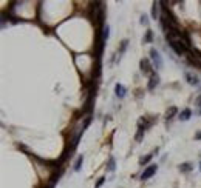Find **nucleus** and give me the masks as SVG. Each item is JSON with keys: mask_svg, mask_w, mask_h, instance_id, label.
I'll list each match as a JSON object with an SVG mask.
<instances>
[{"mask_svg": "<svg viewBox=\"0 0 201 188\" xmlns=\"http://www.w3.org/2000/svg\"><path fill=\"white\" fill-rule=\"evenodd\" d=\"M170 46H172V50L176 52L178 56H181V54H186L187 51H189V46L182 42V39L181 40H170Z\"/></svg>", "mask_w": 201, "mask_h": 188, "instance_id": "f257e3e1", "label": "nucleus"}, {"mask_svg": "<svg viewBox=\"0 0 201 188\" xmlns=\"http://www.w3.org/2000/svg\"><path fill=\"white\" fill-rule=\"evenodd\" d=\"M139 66H141L142 74H145V76H152V74H153V68H152V63H150L149 59H142L139 62Z\"/></svg>", "mask_w": 201, "mask_h": 188, "instance_id": "f03ea898", "label": "nucleus"}, {"mask_svg": "<svg viewBox=\"0 0 201 188\" xmlns=\"http://www.w3.org/2000/svg\"><path fill=\"white\" fill-rule=\"evenodd\" d=\"M150 57H152V60H153L156 69H161V68H163V59H161L159 52L156 51L155 48H152V50H150Z\"/></svg>", "mask_w": 201, "mask_h": 188, "instance_id": "7ed1b4c3", "label": "nucleus"}, {"mask_svg": "<svg viewBox=\"0 0 201 188\" xmlns=\"http://www.w3.org/2000/svg\"><path fill=\"white\" fill-rule=\"evenodd\" d=\"M156 170H158V167H156V165H149V167H147L144 171H142L141 179H142V181H147V179H150V177L156 173Z\"/></svg>", "mask_w": 201, "mask_h": 188, "instance_id": "20e7f679", "label": "nucleus"}, {"mask_svg": "<svg viewBox=\"0 0 201 188\" xmlns=\"http://www.w3.org/2000/svg\"><path fill=\"white\" fill-rule=\"evenodd\" d=\"M115 93H116V96H118L119 99H122V97L126 96V93H127V88L124 87V85H121V83H116V87H115Z\"/></svg>", "mask_w": 201, "mask_h": 188, "instance_id": "39448f33", "label": "nucleus"}, {"mask_svg": "<svg viewBox=\"0 0 201 188\" xmlns=\"http://www.w3.org/2000/svg\"><path fill=\"white\" fill-rule=\"evenodd\" d=\"M158 83H159V76L156 74V73H153V74L150 76V82H149V89H150V91H152V89H155V87H156V85H158Z\"/></svg>", "mask_w": 201, "mask_h": 188, "instance_id": "423d86ee", "label": "nucleus"}, {"mask_svg": "<svg viewBox=\"0 0 201 188\" xmlns=\"http://www.w3.org/2000/svg\"><path fill=\"white\" fill-rule=\"evenodd\" d=\"M186 80H187V82H189L190 85H195V87L200 83V79L196 77V76H193L192 73H186Z\"/></svg>", "mask_w": 201, "mask_h": 188, "instance_id": "0eeeda50", "label": "nucleus"}, {"mask_svg": "<svg viewBox=\"0 0 201 188\" xmlns=\"http://www.w3.org/2000/svg\"><path fill=\"white\" fill-rule=\"evenodd\" d=\"M190 116H192V110L190 108H186V110H182L181 113L178 114V117H180V120H189Z\"/></svg>", "mask_w": 201, "mask_h": 188, "instance_id": "6e6552de", "label": "nucleus"}, {"mask_svg": "<svg viewBox=\"0 0 201 188\" xmlns=\"http://www.w3.org/2000/svg\"><path fill=\"white\" fill-rule=\"evenodd\" d=\"M180 171L181 173H189V171H192L193 170V165H192L190 162H184V163H180Z\"/></svg>", "mask_w": 201, "mask_h": 188, "instance_id": "1a4fd4ad", "label": "nucleus"}, {"mask_svg": "<svg viewBox=\"0 0 201 188\" xmlns=\"http://www.w3.org/2000/svg\"><path fill=\"white\" fill-rule=\"evenodd\" d=\"M187 60H189V63H190V65H193V66H196V68H200V69H201V60H198L196 57H193L192 54H189Z\"/></svg>", "mask_w": 201, "mask_h": 188, "instance_id": "9d476101", "label": "nucleus"}, {"mask_svg": "<svg viewBox=\"0 0 201 188\" xmlns=\"http://www.w3.org/2000/svg\"><path fill=\"white\" fill-rule=\"evenodd\" d=\"M159 5L161 3H158V2H153V5H152V17L156 20V17H158V14H159Z\"/></svg>", "mask_w": 201, "mask_h": 188, "instance_id": "9b49d317", "label": "nucleus"}, {"mask_svg": "<svg viewBox=\"0 0 201 188\" xmlns=\"http://www.w3.org/2000/svg\"><path fill=\"white\" fill-rule=\"evenodd\" d=\"M108 35H110V28H108V25H105L104 28H102V39H101V42L105 43L107 39H108Z\"/></svg>", "mask_w": 201, "mask_h": 188, "instance_id": "f8f14e48", "label": "nucleus"}, {"mask_svg": "<svg viewBox=\"0 0 201 188\" xmlns=\"http://www.w3.org/2000/svg\"><path fill=\"white\" fill-rule=\"evenodd\" d=\"M178 113V110H176V106H170V108L167 110V113H166V119H172L173 116H175Z\"/></svg>", "mask_w": 201, "mask_h": 188, "instance_id": "ddd939ff", "label": "nucleus"}, {"mask_svg": "<svg viewBox=\"0 0 201 188\" xmlns=\"http://www.w3.org/2000/svg\"><path fill=\"white\" fill-rule=\"evenodd\" d=\"M82 162H84V156H79L78 160H76V163H74V171H79L80 167H82Z\"/></svg>", "mask_w": 201, "mask_h": 188, "instance_id": "4468645a", "label": "nucleus"}, {"mask_svg": "<svg viewBox=\"0 0 201 188\" xmlns=\"http://www.w3.org/2000/svg\"><path fill=\"white\" fill-rule=\"evenodd\" d=\"M152 157H153V154H147V156H144V157H141V159H139V165L149 163L150 160H152Z\"/></svg>", "mask_w": 201, "mask_h": 188, "instance_id": "2eb2a0df", "label": "nucleus"}, {"mask_svg": "<svg viewBox=\"0 0 201 188\" xmlns=\"http://www.w3.org/2000/svg\"><path fill=\"white\" fill-rule=\"evenodd\" d=\"M144 131L145 129H142V128H138V133H136V142H141L142 140V137H144Z\"/></svg>", "mask_w": 201, "mask_h": 188, "instance_id": "dca6fc26", "label": "nucleus"}, {"mask_svg": "<svg viewBox=\"0 0 201 188\" xmlns=\"http://www.w3.org/2000/svg\"><path fill=\"white\" fill-rule=\"evenodd\" d=\"M115 157H110L108 159V165H107V170H108V171H115Z\"/></svg>", "mask_w": 201, "mask_h": 188, "instance_id": "f3484780", "label": "nucleus"}, {"mask_svg": "<svg viewBox=\"0 0 201 188\" xmlns=\"http://www.w3.org/2000/svg\"><path fill=\"white\" fill-rule=\"evenodd\" d=\"M152 39H153V31H147V34H145V37H144V43L147 42H152Z\"/></svg>", "mask_w": 201, "mask_h": 188, "instance_id": "a211bd4d", "label": "nucleus"}, {"mask_svg": "<svg viewBox=\"0 0 201 188\" xmlns=\"http://www.w3.org/2000/svg\"><path fill=\"white\" fill-rule=\"evenodd\" d=\"M90 122H91V116H88V117L85 119V122H84V127H82V131H84V129H87V128H88V125H90Z\"/></svg>", "mask_w": 201, "mask_h": 188, "instance_id": "6ab92c4d", "label": "nucleus"}, {"mask_svg": "<svg viewBox=\"0 0 201 188\" xmlns=\"http://www.w3.org/2000/svg\"><path fill=\"white\" fill-rule=\"evenodd\" d=\"M127 45H128V40H122V43H121V52H124L126 51V48H127Z\"/></svg>", "mask_w": 201, "mask_h": 188, "instance_id": "aec40b11", "label": "nucleus"}, {"mask_svg": "<svg viewBox=\"0 0 201 188\" xmlns=\"http://www.w3.org/2000/svg\"><path fill=\"white\" fill-rule=\"evenodd\" d=\"M141 23L142 25H149V19H147V16H141Z\"/></svg>", "mask_w": 201, "mask_h": 188, "instance_id": "412c9836", "label": "nucleus"}, {"mask_svg": "<svg viewBox=\"0 0 201 188\" xmlns=\"http://www.w3.org/2000/svg\"><path fill=\"white\" fill-rule=\"evenodd\" d=\"M104 182H105V177H101L99 181H97V183H96V187H101V185H102V183H104Z\"/></svg>", "mask_w": 201, "mask_h": 188, "instance_id": "4be33fe9", "label": "nucleus"}, {"mask_svg": "<svg viewBox=\"0 0 201 188\" xmlns=\"http://www.w3.org/2000/svg\"><path fill=\"white\" fill-rule=\"evenodd\" d=\"M196 105H200V106H201V96L198 97V99H196Z\"/></svg>", "mask_w": 201, "mask_h": 188, "instance_id": "5701e85b", "label": "nucleus"}, {"mask_svg": "<svg viewBox=\"0 0 201 188\" xmlns=\"http://www.w3.org/2000/svg\"><path fill=\"white\" fill-rule=\"evenodd\" d=\"M195 139H201V131H200V133H196V136H195Z\"/></svg>", "mask_w": 201, "mask_h": 188, "instance_id": "b1692460", "label": "nucleus"}, {"mask_svg": "<svg viewBox=\"0 0 201 188\" xmlns=\"http://www.w3.org/2000/svg\"><path fill=\"white\" fill-rule=\"evenodd\" d=\"M200 168H201V163H200Z\"/></svg>", "mask_w": 201, "mask_h": 188, "instance_id": "393cba45", "label": "nucleus"}, {"mask_svg": "<svg viewBox=\"0 0 201 188\" xmlns=\"http://www.w3.org/2000/svg\"><path fill=\"white\" fill-rule=\"evenodd\" d=\"M200 114H201V110H200Z\"/></svg>", "mask_w": 201, "mask_h": 188, "instance_id": "a878e982", "label": "nucleus"}]
</instances>
